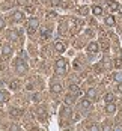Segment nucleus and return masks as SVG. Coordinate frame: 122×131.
Here are the masks:
<instances>
[{
	"label": "nucleus",
	"mask_w": 122,
	"mask_h": 131,
	"mask_svg": "<svg viewBox=\"0 0 122 131\" xmlns=\"http://www.w3.org/2000/svg\"><path fill=\"white\" fill-rule=\"evenodd\" d=\"M54 68H56V72H59V74H65V72L68 71V62H66V59L59 57V59L56 60V63H54Z\"/></svg>",
	"instance_id": "nucleus-1"
},
{
	"label": "nucleus",
	"mask_w": 122,
	"mask_h": 131,
	"mask_svg": "<svg viewBox=\"0 0 122 131\" xmlns=\"http://www.w3.org/2000/svg\"><path fill=\"white\" fill-rule=\"evenodd\" d=\"M14 66H15V71H17L18 74H21V75L27 72V65L24 63V60H23V59H20V57H18V59H15Z\"/></svg>",
	"instance_id": "nucleus-2"
},
{
	"label": "nucleus",
	"mask_w": 122,
	"mask_h": 131,
	"mask_svg": "<svg viewBox=\"0 0 122 131\" xmlns=\"http://www.w3.org/2000/svg\"><path fill=\"white\" fill-rule=\"evenodd\" d=\"M38 26H39V21L36 20V18H32L29 23H27V33L32 36L35 32H36V29H38Z\"/></svg>",
	"instance_id": "nucleus-3"
},
{
	"label": "nucleus",
	"mask_w": 122,
	"mask_h": 131,
	"mask_svg": "<svg viewBox=\"0 0 122 131\" xmlns=\"http://www.w3.org/2000/svg\"><path fill=\"white\" fill-rule=\"evenodd\" d=\"M11 54H12V47H11L9 44H5V45L2 47V57H3V59H9Z\"/></svg>",
	"instance_id": "nucleus-4"
},
{
	"label": "nucleus",
	"mask_w": 122,
	"mask_h": 131,
	"mask_svg": "<svg viewBox=\"0 0 122 131\" xmlns=\"http://www.w3.org/2000/svg\"><path fill=\"white\" fill-rule=\"evenodd\" d=\"M62 89H63V88H62V84H60L59 81H51V83H50V91L53 92V93H60Z\"/></svg>",
	"instance_id": "nucleus-5"
},
{
	"label": "nucleus",
	"mask_w": 122,
	"mask_h": 131,
	"mask_svg": "<svg viewBox=\"0 0 122 131\" xmlns=\"http://www.w3.org/2000/svg\"><path fill=\"white\" fill-rule=\"evenodd\" d=\"M80 105L84 108V110H89V108H92L94 104H92V100H91V98H83V100L80 101Z\"/></svg>",
	"instance_id": "nucleus-6"
},
{
	"label": "nucleus",
	"mask_w": 122,
	"mask_h": 131,
	"mask_svg": "<svg viewBox=\"0 0 122 131\" xmlns=\"http://www.w3.org/2000/svg\"><path fill=\"white\" fill-rule=\"evenodd\" d=\"M50 35H51V29H48V27H42V29H41V39L42 41L48 39Z\"/></svg>",
	"instance_id": "nucleus-7"
},
{
	"label": "nucleus",
	"mask_w": 122,
	"mask_h": 131,
	"mask_svg": "<svg viewBox=\"0 0 122 131\" xmlns=\"http://www.w3.org/2000/svg\"><path fill=\"white\" fill-rule=\"evenodd\" d=\"M12 20H14V23H21L24 20V14L20 12V11H15L12 14Z\"/></svg>",
	"instance_id": "nucleus-8"
},
{
	"label": "nucleus",
	"mask_w": 122,
	"mask_h": 131,
	"mask_svg": "<svg viewBox=\"0 0 122 131\" xmlns=\"http://www.w3.org/2000/svg\"><path fill=\"white\" fill-rule=\"evenodd\" d=\"M107 6H108V9H110L112 12L119 11V3H118V2H115V0H108V2H107Z\"/></svg>",
	"instance_id": "nucleus-9"
},
{
	"label": "nucleus",
	"mask_w": 122,
	"mask_h": 131,
	"mask_svg": "<svg viewBox=\"0 0 122 131\" xmlns=\"http://www.w3.org/2000/svg\"><path fill=\"white\" fill-rule=\"evenodd\" d=\"M54 50L57 53H63L66 50V47H65V44H63L62 41H56V42H54Z\"/></svg>",
	"instance_id": "nucleus-10"
},
{
	"label": "nucleus",
	"mask_w": 122,
	"mask_h": 131,
	"mask_svg": "<svg viewBox=\"0 0 122 131\" xmlns=\"http://www.w3.org/2000/svg\"><path fill=\"white\" fill-rule=\"evenodd\" d=\"M104 110H106V113H108V115H113V113H116V105L113 104V103H106Z\"/></svg>",
	"instance_id": "nucleus-11"
},
{
	"label": "nucleus",
	"mask_w": 122,
	"mask_h": 131,
	"mask_svg": "<svg viewBox=\"0 0 122 131\" xmlns=\"http://www.w3.org/2000/svg\"><path fill=\"white\" fill-rule=\"evenodd\" d=\"M98 50H99V45H98L96 42H91V44L87 45V53H89V54H95Z\"/></svg>",
	"instance_id": "nucleus-12"
},
{
	"label": "nucleus",
	"mask_w": 122,
	"mask_h": 131,
	"mask_svg": "<svg viewBox=\"0 0 122 131\" xmlns=\"http://www.w3.org/2000/svg\"><path fill=\"white\" fill-rule=\"evenodd\" d=\"M36 113H38V118H39V121H45V119H47L45 110H44L42 107H38V108H36Z\"/></svg>",
	"instance_id": "nucleus-13"
},
{
	"label": "nucleus",
	"mask_w": 122,
	"mask_h": 131,
	"mask_svg": "<svg viewBox=\"0 0 122 131\" xmlns=\"http://www.w3.org/2000/svg\"><path fill=\"white\" fill-rule=\"evenodd\" d=\"M8 100H9V93L6 91H2V89H0V104L5 103V101H8Z\"/></svg>",
	"instance_id": "nucleus-14"
},
{
	"label": "nucleus",
	"mask_w": 122,
	"mask_h": 131,
	"mask_svg": "<svg viewBox=\"0 0 122 131\" xmlns=\"http://www.w3.org/2000/svg\"><path fill=\"white\" fill-rule=\"evenodd\" d=\"M91 11H92L94 15H101V14H103V8H101V6H98V5H94V6L91 8Z\"/></svg>",
	"instance_id": "nucleus-15"
},
{
	"label": "nucleus",
	"mask_w": 122,
	"mask_h": 131,
	"mask_svg": "<svg viewBox=\"0 0 122 131\" xmlns=\"http://www.w3.org/2000/svg\"><path fill=\"white\" fill-rule=\"evenodd\" d=\"M23 115V110L21 108H11V116L14 118H20Z\"/></svg>",
	"instance_id": "nucleus-16"
},
{
	"label": "nucleus",
	"mask_w": 122,
	"mask_h": 131,
	"mask_svg": "<svg viewBox=\"0 0 122 131\" xmlns=\"http://www.w3.org/2000/svg\"><path fill=\"white\" fill-rule=\"evenodd\" d=\"M69 115H71V110H69L68 107H63V108H62V112H60V118L66 119V116L69 118Z\"/></svg>",
	"instance_id": "nucleus-17"
},
{
	"label": "nucleus",
	"mask_w": 122,
	"mask_h": 131,
	"mask_svg": "<svg viewBox=\"0 0 122 131\" xmlns=\"http://www.w3.org/2000/svg\"><path fill=\"white\" fill-rule=\"evenodd\" d=\"M69 91L72 92V93H75V95H81L80 88H79L77 84H71V86H69Z\"/></svg>",
	"instance_id": "nucleus-18"
},
{
	"label": "nucleus",
	"mask_w": 122,
	"mask_h": 131,
	"mask_svg": "<svg viewBox=\"0 0 122 131\" xmlns=\"http://www.w3.org/2000/svg\"><path fill=\"white\" fill-rule=\"evenodd\" d=\"M106 24H107V26H115L116 21H115V18H113L112 15H107V17H106Z\"/></svg>",
	"instance_id": "nucleus-19"
},
{
	"label": "nucleus",
	"mask_w": 122,
	"mask_h": 131,
	"mask_svg": "<svg viewBox=\"0 0 122 131\" xmlns=\"http://www.w3.org/2000/svg\"><path fill=\"white\" fill-rule=\"evenodd\" d=\"M104 101H106V103H113V101H115V95H113V93H106V95H104Z\"/></svg>",
	"instance_id": "nucleus-20"
},
{
	"label": "nucleus",
	"mask_w": 122,
	"mask_h": 131,
	"mask_svg": "<svg viewBox=\"0 0 122 131\" xmlns=\"http://www.w3.org/2000/svg\"><path fill=\"white\" fill-rule=\"evenodd\" d=\"M79 14H80V15H87V14H89V8H87V6L79 8Z\"/></svg>",
	"instance_id": "nucleus-21"
},
{
	"label": "nucleus",
	"mask_w": 122,
	"mask_h": 131,
	"mask_svg": "<svg viewBox=\"0 0 122 131\" xmlns=\"http://www.w3.org/2000/svg\"><path fill=\"white\" fill-rule=\"evenodd\" d=\"M95 95H96V91H95V89H89V91H87V98L94 100V98H95Z\"/></svg>",
	"instance_id": "nucleus-22"
},
{
	"label": "nucleus",
	"mask_w": 122,
	"mask_h": 131,
	"mask_svg": "<svg viewBox=\"0 0 122 131\" xmlns=\"http://www.w3.org/2000/svg\"><path fill=\"white\" fill-rule=\"evenodd\" d=\"M116 91L122 93V81H116Z\"/></svg>",
	"instance_id": "nucleus-23"
},
{
	"label": "nucleus",
	"mask_w": 122,
	"mask_h": 131,
	"mask_svg": "<svg viewBox=\"0 0 122 131\" xmlns=\"http://www.w3.org/2000/svg\"><path fill=\"white\" fill-rule=\"evenodd\" d=\"M26 11L29 14H33L35 12V8H33V6H26Z\"/></svg>",
	"instance_id": "nucleus-24"
},
{
	"label": "nucleus",
	"mask_w": 122,
	"mask_h": 131,
	"mask_svg": "<svg viewBox=\"0 0 122 131\" xmlns=\"http://www.w3.org/2000/svg\"><path fill=\"white\" fill-rule=\"evenodd\" d=\"M3 27H5V18H3V17H0V30H2Z\"/></svg>",
	"instance_id": "nucleus-25"
},
{
	"label": "nucleus",
	"mask_w": 122,
	"mask_h": 131,
	"mask_svg": "<svg viewBox=\"0 0 122 131\" xmlns=\"http://www.w3.org/2000/svg\"><path fill=\"white\" fill-rule=\"evenodd\" d=\"M113 62H115V66H121V59H119V57H116Z\"/></svg>",
	"instance_id": "nucleus-26"
},
{
	"label": "nucleus",
	"mask_w": 122,
	"mask_h": 131,
	"mask_svg": "<svg viewBox=\"0 0 122 131\" xmlns=\"http://www.w3.org/2000/svg\"><path fill=\"white\" fill-rule=\"evenodd\" d=\"M115 79L116 80H122V74L121 72H115Z\"/></svg>",
	"instance_id": "nucleus-27"
},
{
	"label": "nucleus",
	"mask_w": 122,
	"mask_h": 131,
	"mask_svg": "<svg viewBox=\"0 0 122 131\" xmlns=\"http://www.w3.org/2000/svg\"><path fill=\"white\" fill-rule=\"evenodd\" d=\"M11 86H12V89H17V88H18V81H17V80H14Z\"/></svg>",
	"instance_id": "nucleus-28"
},
{
	"label": "nucleus",
	"mask_w": 122,
	"mask_h": 131,
	"mask_svg": "<svg viewBox=\"0 0 122 131\" xmlns=\"http://www.w3.org/2000/svg\"><path fill=\"white\" fill-rule=\"evenodd\" d=\"M119 11H121V14H122V8H121V6H119Z\"/></svg>",
	"instance_id": "nucleus-29"
}]
</instances>
